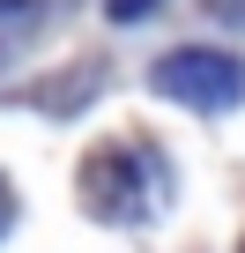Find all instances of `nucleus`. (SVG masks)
<instances>
[{"mask_svg":"<svg viewBox=\"0 0 245 253\" xmlns=\"http://www.w3.org/2000/svg\"><path fill=\"white\" fill-rule=\"evenodd\" d=\"M149 89L186 112H230V104H245V60L215 52V45H178L149 67Z\"/></svg>","mask_w":245,"mask_h":253,"instance_id":"1","label":"nucleus"},{"mask_svg":"<svg viewBox=\"0 0 245 253\" xmlns=\"http://www.w3.org/2000/svg\"><path fill=\"white\" fill-rule=\"evenodd\" d=\"M0 223H8V201H0Z\"/></svg>","mask_w":245,"mask_h":253,"instance_id":"3","label":"nucleus"},{"mask_svg":"<svg viewBox=\"0 0 245 253\" xmlns=\"http://www.w3.org/2000/svg\"><path fill=\"white\" fill-rule=\"evenodd\" d=\"M238 253H245V246H238Z\"/></svg>","mask_w":245,"mask_h":253,"instance_id":"4","label":"nucleus"},{"mask_svg":"<svg viewBox=\"0 0 245 253\" xmlns=\"http://www.w3.org/2000/svg\"><path fill=\"white\" fill-rule=\"evenodd\" d=\"M104 8H111V23H141V15L156 8V0H104Z\"/></svg>","mask_w":245,"mask_h":253,"instance_id":"2","label":"nucleus"}]
</instances>
